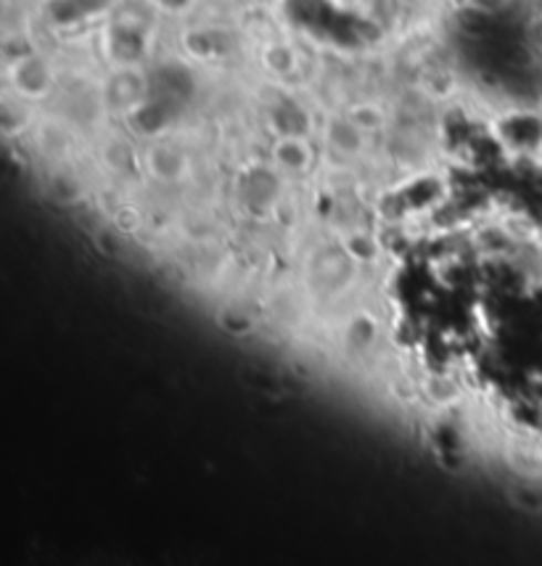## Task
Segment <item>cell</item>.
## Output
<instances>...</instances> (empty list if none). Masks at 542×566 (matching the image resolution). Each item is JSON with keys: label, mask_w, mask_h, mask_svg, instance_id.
Listing matches in <instances>:
<instances>
[{"label": "cell", "mask_w": 542, "mask_h": 566, "mask_svg": "<svg viewBox=\"0 0 542 566\" xmlns=\"http://www.w3.org/2000/svg\"><path fill=\"white\" fill-rule=\"evenodd\" d=\"M466 6H469V9H477V11H498L500 6H505V0H463Z\"/></svg>", "instance_id": "obj_9"}, {"label": "cell", "mask_w": 542, "mask_h": 566, "mask_svg": "<svg viewBox=\"0 0 542 566\" xmlns=\"http://www.w3.org/2000/svg\"><path fill=\"white\" fill-rule=\"evenodd\" d=\"M317 144L323 148L325 167H347V170H361L371 159L376 148V138L361 130L344 112L325 114L321 130H317Z\"/></svg>", "instance_id": "obj_2"}, {"label": "cell", "mask_w": 542, "mask_h": 566, "mask_svg": "<svg viewBox=\"0 0 542 566\" xmlns=\"http://www.w3.org/2000/svg\"><path fill=\"white\" fill-rule=\"evenodd\" d=\"M265 157L291 184H302L323 170V148L313 136H273Z\"/></svg>", "instance_id": "obj_4"}, {"label": "cell", "mask_w": 542, "mask_h": 566, "mask_svg": "<svg viewBox=\"0 0 542 566\" xmlns=\"http://www.w3.org/2000/svg\"><path fill=\"white\" fill-rule=\"evenodd\" d=\"M6 91L32 106L45 104L61 91L56 64L38 49L9 56L6 59Z\"/></svg>", "instance_id": "obj_3"}, {"label": "cell", "mask_w": 542, "mask_h": 566, "mask_svg": "<svg viewBox=\"0 0 542 566\" xmlns=\"http://www.w3.org/2000/svg\"><path fill=\"white\" fill-rule=\"evenodd\" d=\"M140 170L144 184L159 191H186L196 180V157L186 140L165 133L140 144Z\"/></svg>", "instance_id": "obj_1"}, {"label": "cell", "mask_w": 542, "mask_h": 566, "mask_svg": "<svg viewBox=\"0 0 542 566\" xmlns=\"http://www.w3.org/2000/svg\"><path fill=\"white\" fill-rule=\"evenodd\" d=\"M262 72L268 74L278 87H294L304 74V56L294 43L286 38H270L260 45L257 53Z\"/></svg>", "instance_id": "obj_5"}, {"label": "cell", "mask_w": 542, "mask_h": 566, "mask_svg": "<svg viewBox=\"0 0 542 566\" xmlns=\"http://www.w3.org/2000/svg\"><path fill=\"white\" fill-rule=\"evenodd\" d=\"M527 43L542 56V11L534 13L530 22H527Z\"/></svg>", "instance_id": "obj_8"}, {"label": "cell", "mask_w": 542, "mask_h": 566, "mask_svg": "<svg viewBox=\"0 0 542 566\" xmlns=\"http://www.w3.org/2000/svg\"><path fill=\"white\" fill-rule=\"evenodd\" d=\"M152 6L154 13H165V17H186L188 11H194L196 0H146Z\"/></svg>", "instance_id": "obj_7"}, {"label": "cell", "mask_w": 542, "mask_h": 566, "mask_svg": "<svg viewBox=\"0 0 542 566\" xmlns=\"http://www.w3.org/2000/svg\"><path fill=\"white\" fill-rule=\"evenodd\" d=\"M342 112L347 114L361 130L368 133L371 138H384L386 133L395 127V114H392V109L382 98H371V96L355 98L350 101Z\"/></svg>", "instance_id": "obj_6"}]
</instances>
